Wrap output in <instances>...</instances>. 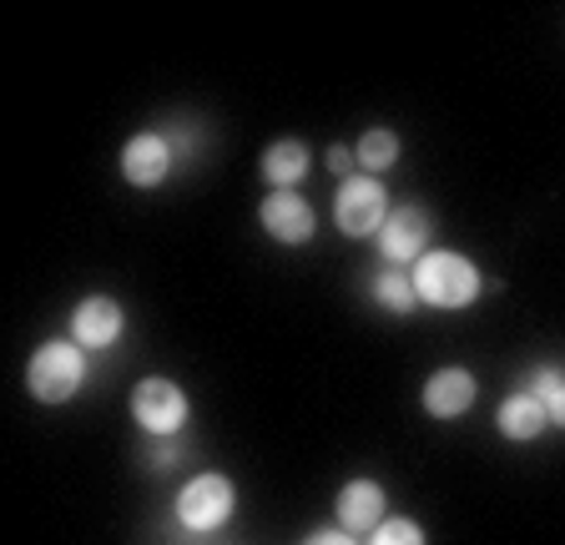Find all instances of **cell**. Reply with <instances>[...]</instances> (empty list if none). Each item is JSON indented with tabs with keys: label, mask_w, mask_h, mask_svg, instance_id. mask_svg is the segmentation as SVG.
Returning a JSON list of instances; mask_svg holds the SVG:
<instances>
[{
	"label": "cell",
	"mask_w": 565,
	"mask_h": 545,
	"mask_svg": "<svg viewBox=\"0 0 565 545\" xmlns=\"http://www.w3.org/2000/svg\"><path fill=\"white\" fill-rule=\"evenodd\" d=\"M86 384V349L82 344H41L31 354V368H25V389L41 404H66L71 394Z\"/></svg>",
	"instance_id": "7a4b0ae2"
},
{
	"label": "cell",
	"mask_w": 565,
	"mask_h": 545,
	"mask_svg": "<svg viewBox=\"0 0 565 545\" xmlns=\"http://www.w3.org/2000/svg\"><path fill=\"white\" fill-rule=\"evenodd\" d=\"M308 147L298 137H282L263 152V182H273V192H298V182L308 178Z\"/></svg>",
	"instance_id": "4fadbf2b"
},
{
	"label": "cell",
	"mask_w": 565,
	"mask_h": 545,
	"mask_svg": "<svg viewBox=\"0 0 565 545\" xmlns=\"http://www.w3.org/2000/svg\"><path fill=\"white\" fill-rule=\"evenodd\" d=\"M121 329H127V313H121L117 298H106V293L82 298L76 313H71V344H82V349H111L121 339Z\"/></svg>",
	"instance_id": "ba28073f"
},
{
	"label": "cell",
	"mask_w": 565,
	"mask_h": 545,
	"mask_svg": "<svg viewBox=\"0 0 565 545\" xmlns=\"http://www.w3.org/2000/svg\"><path fill=\"white\" fill-rule=\"evenodd\" d=\"M263 217V233L273 237V243H288V248H298V243H308L318 227L313 217V202L303 197V192H268L258 207Z\"/></svg>",
	"instance_id": "8992f818"
},
{
	"label": "cell",
	"mask_w": 565,
	"mask_h": 545,
	"mask_svg": "<svg viewBox=\"0 0 565 545\" xmlns=\"http://www.w3.org/2000/svg\"><path fill=\"white\" fill-rule=\"evenodd\" d=\"M374 303H384L388 313H414L419 309V293H414L409 268H384L374 278Z\"/></svg>",
	"instance_id": "5bb4252c"
},
{
	"label": "cell",
	"mask_w": 565,
	"mask_h": 545,
	"mask_svg": "<svg viewBox=\"0 0 565 545\" xmlns=\"http://www.w3.org/2000/svg\"><path fill=\"white\" fill-rule=\"evenodd\" d=\"M333 223L343 237H379V227L388 223V192L384 182H374L369 172H353L333 197Z\"/></svg>",
	"instance_id": "3957f363"
},
{
	"label": "cell",
	"mask_w": 565,
	"mask_h": 545,
	"mask_svg": "<svg viewBox=\"0 0 565 545\" xmlns=\"http://www.w3.org/2000/svg\"><path fill=\"white\" fill-rule=\"evenodd\" d=\"M379 253H384L388 268H409L429 253V217L424 207H399L388 213V223L379 227Z\"/></svg>",
	"instance_id": "52a82bcc"
},
{
	"label": "cell",
	"mask_w": 565,
	"mask_h": 545,
	"mask_svg": "<svg viewBox=\"0 0 565 545\" xmlns=\"http://www.w3.org/2000/svg\"><path fill=\"white\" fill-rule=\"evenodd\" d=\"M494 425H500V435L515 439V445H530V439H541L545 429H551V415H545V404L535 389H515L500 399V415H494Z\"/></svg>",
	"instance_id": "7c38bea8"
},
{
	"label": "cell",
	"mask_w": 565,
	"mask_h": 545,
	"mask_svg": "<svg viewBox=\"0 0 565 545\" xmlns=\"http://www.w3.org/2000/svg\"><path fill=\"white\" fill-rule=\"evenodd\" d=\"M339 531L349 535H374L379 525L388 521L384 515V485H374V480H349V485L339 490Z\"/></svg>",
	"instance_id": "30bf717a"
},
{
	"label": "cell",
	"mask_w": 565,
	"mask_h": 545,
	"mask_svg": "<svg viewBox=\"0 0 565 545\" xmlns=\"http://www.w3.org/2000/svg\"><path fill=\"white\" fill-rule=\"evenodd\" d=\"M167 172H172V142L157 137V131L131 137L127 152H121V178L131 188H157V182H167Z\"/></svg>",
	"instance_id": "9c48e42d"
},
{
	"label": "cell",
	"mask_w": 565,
	"mask_h": 545,
	"mask_svg": "<svg viewBox=\"0 0 565 545\" xmlns=\"http://www.w3.org/2000/svg\"><path fill=\"white\" fill-rule=\"evenodd\" d=\"M394 162H399V137L388 127H374L359 137V167H364L369 178H374V172H388Z\"/></svg>",
	"instance_id": "9a60e30c"
},
{
	"label": "cell",
	"mask_w": 565,
	"mask_h": 545,
	"mask_svg": "<svg viewBox=\"0 0 565 545\" xmlns=\"http://www.w3.org/2000/svg\"><path fill=\"white\" fill-rule=\"evenodd\" d=\"M414 278V293H419V303H429V309H470L475 298H480V268H475L465 253H424L419 263L409 268Z\"/></svg>",
	"instance_id": "6da1fadb"
},
{
	"label": "cell",
	"mask_w": 565,
	"mask_h": 545,
	"mask_svg": "<svg viewBox=\"0 0 565 545\" xmlns=\"http://www.w3.org/2000/svg\"><path fill=\"white\" fill-rule=\"evenodd\" d=\"M131 419H137L147 435L172 439L177 429L188 425V394H182V384L162 380V374L141 380L137 394H131Z\"/></svg>",
	"instance_id": "5b68a950"
},
{
	"label": "cell",
	"mask_w": 565,
	"mask_h": 545,
	"mask_svg": "<svg viewBox=\"0 0 565 545\" xmlns=\"http://www.w3.org/2000/svg\"><path fill=\"white\" fill-rule=\"evenodd\" d=\"M475 394H480V384L470 368H435L424 384V409L435 419H459L475 404Z\"/></svg>",
	"instance_id": "8fae6325"
},
{
	"label": "cell",
	"mask_w": 565,
	"mask_h": 545,
	"mask_svg": "<svg viewBox=\"0 0 565 545\" xmlns=\"http://www.w3.org/2000/svg\"><path fill=\"white\" fill-rule=\"evenodd\" d=\"M303 545H359V541H353L349 531H313Z\"/></svg>",
	"instance_id": "d6986e66"
},
{
	"label": "cell",
	"mask_w": 565,
	"mask_h": 545,
	"mask_svg": "<svg viewBox=\"0 0 565 545\" xmlns=\"http://www.w3.org/2000/svg\"><path fill=\"white\" fill-rule=\"evenodd\" d=\"M233 505H237V490L227 474L207 470L198 474V480H188L182 485V495H177V521L188 525V531H217V525L233 521Z\"/></svg>",
	"instance_id": "277c9868"
},
{
	"label": "cell",
	"mask_w": 565,
	"mask_h": 545,
	"mask_svg": "<svg viewBox=\"0 0 565 545\" xmlns=\"http://www.w3.org/2000/svg\"><path fill=\"white\" fill-rule=\"evenodd\" d=\"M369 545H424V531L409 521V515H388V521L369 535Z\"/></svg>",
	"instance_id": "e0dca14e"
},
{
	"label": "cell",
	"mask_w": 565,
	"mask_h": 545,
	"mask_svg": "<svg viewBox=\"0 0 565 545\" xmlns=\"http://www.w3.org/2000/svg\"><path fill=\"white\" fill-rule=\"evenodd\" d=\"M353 162H359V152H349V147H329V167L339 172L343 182L353 178Z\"/></svg>",
	"instance_id": "ac0fdd59"
},
{
	"label": "cell",
	"mask_w": 565,
	"mask_h": 545,
	"mask_svg": "<svg viewBox=\"0 0 565 545\" xmlns=\"http://www.w3.org/2000/svg\"><path fill=\"white\" fill-rule=\"evenodd\" d=\"M152 460H157V464H172V460H177V445H157Z\"/></svg>",
	"instance_id": "ffe728a7"
},
{
	"label": "cell",
	"mask_w": 565,
	"mask_h": 545,
	"mask_svg": "<svg viewBox=\"0 0 565 545\" xmlns=\"http://www.w3.org/2000/svg\"><path fill=\"white\" fill-rule=\"evenodd\" d=\"M530 389L541 394V404H545V415H551V425L555 429H565V374L555 364H541L535 374H530Z\"/></svg>",
	"instance_id": "2e32d148"
}]
</instances>
